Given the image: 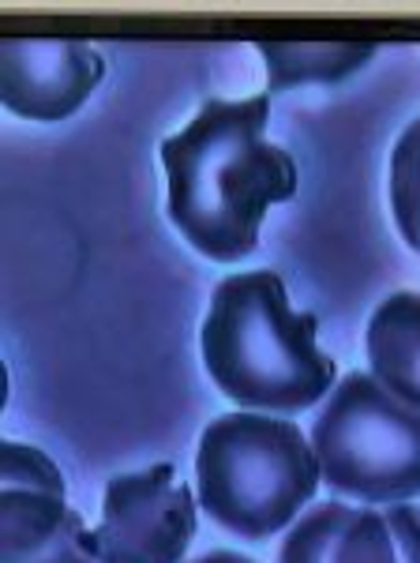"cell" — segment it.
<instances>
[{
	"label": "cell",
	"instance_id": "6da1fadb",
	"mask_svg": "<svg viewBox=\"0 0 420 563\" xmlns=\"http://www.w3.org/2000/svg\"><path fill=\"white\" fill-rule=\"evenodd\" d=\"M267 121L270 95L210 98L162 143L169 222L199 256L214 263L252 256L267 211L297 192V162L267 140Z\"/></svg>",
	"mask_w": 420,
	"mask_h": 563
},
{
	"label": "cell",
	"instance_id": "7a4b0ae2",
	"mask_svg": "<svg viewBox=\"0 0 420 563\" xmlns=\"http://www.w3.org/2000/svg\"><path fill=\"white\" fill-rule=\"evenodd\" d=\"M319 320L289 305L274 271H244L214 286L203 320V365L230 402L252 413H305L338 384L316 342Z\"/></svg>",
	"mask_w": 420,
	"mask_h": 563
},
{
	"label": "cell",
	"instance_id": "3957f363",
	"mask_svg": "<svg viewBox=\"0 0 420 563\" xmlns=\"http://www.w3.org/2000/svg\"><path fill=\"white\" fill-rule=\"evenodd\" d=\"M323 485L316 448L289 417L225 413L199 435L196 499L225 533L267 541L312 504Z\"/></svg>",
	"mask_w": 420,
	"mask_h": 563
},
{
	"label": "cell",
	"instance_id": "277c9868",
	"mask_svg": "<svg viewBox=\"0 0 420 563\" xmlns=\"http://www.w3.org/2000/svg\"><path fill=\"white\" fill-rule=\"evenodd\" d=\"M323 485L372 507L420 496V406L372 372H345L312 424Z\"/></svg>",
	"mask_w": 420,
	"mask_h": 563
},
{
	"label": "cell",
	"instance_id": "5b68a950",
	"mask_svg": "<svg viewBox=\"0 0 420 563\" xmlns=\"http://www.w3.org/2000/svg\"><path fill=\"white\" fill-rule=\"evenodd\" d=\"M199 526V499L169 462L106 485L95 530L102 563H185Z\"/></svg>",
	"mask_w": 420,
	"mask_h": 563
},
{
	"label": "cell",
	"instance_id": "8992f818",
	"mask_svg": "<svg viewBox=\"0 0 420 563\" xmlns=\"http://www.w3.org/2000/svg\"><path fill=\"white\" fill-rule=\"evenodd\" d=\"M106 79V57L84 38L0 42V102L23 121H68Z\"/></svg>",
	"mask_w": 420,
	"mask_h": 563
},
{
	"label": "cell",
	"instance_id": "52a82bcc",
	"mask_svg": "<svg viewBox=\"0 0 420 563\" xmlns=\"http://www.w3.org/2000/svg\"><path fill=\"white\" fill-rule=\"evenodd\" d=\"M0 563H102L95 530L68 499L4 488L0 496Z\"/></svg>",
	"mask_w": 420,
	"mask_h": 563
},
{
	"label": "cell",
	"instance_id": "ba28073f",
	"mask_svg": "<svg viewBox=\"0 0 420 563\" xmlns=\"http://www.w3.org/2000/svg\"><path fill=\"white\" fill-rule=\"evenodd\" d=\"M278 563H398V544L383 511L331 499L289 526Z\"/></svg>",
	"mask_w": 420,
	"mask_h": 563
},
{
	"label": "cell",
	"instance_id": "9c48e42d",
	"mask_svg": "<svg viewBox=\"0 0 420 563\" xmlns=\"http://www.w3.org/2000/svg\"><path fill=\"white\" fill-rule=\"evenodd\" d=\"M364 350L372 376L420 406V289H398L379 301L364 331Z\"/></svg>",
	"mask_w": 420,
	"mask_h": 563
},
{
	"label": "cell",
	"instance_id": "30bf717a",
	"mask_svg": "<svg viewBox=\"0 0 420 563\" xmlns=\"http://www.w3.org/2000/svg\"><path fill=\"white\" fill-rule=\"evenodd\" d=\"M270 90L308 84H345L379 53L376 42H255Z\"/></svg>",
	"mask_w": 420,
	"mask_h": 563
},
{
	"label": "cell",
	"instance_id": "8fae6325",
	"mask_svg": "<svg viewBox=\"0 0 420 563\" xmlns=\"http://www.w3.org/2000/svg\"><path fill=\"white\" fill-rule=\"evenodd\" d=\"M390 214L401 241L420 252V117L406 124L390 151V177H387Z\"/></svg>",
	"mask_w": 420,
	"mask_h": 563
},
{
	"label": "cell",
	"instance_id": "7c38bea8",
	"mask_svg": "<svg viewBox=\"0 0 420 563\" xmlns=\"http://www.w3.org/2000/svg\"><path fill=\"white\" fill-rule=\"evenodd\" d=\"M0 470H4V474H0L4 488H26V493L68 499V485H64L60 466L45 455V451L31 448V443L4 440V448H0Z\"/></svg>",
	"mask_w": 420,
	"mask_h": 563
},
{
	"label": "cell",
	"instance_id": "4fadbf2b",
	"mask_svg": "<svg viewBox=\"0 0 420 563\" xmlns=\"http://www.w3.org/2000/svg\"><path fill=\"white\" fill-rule=\"evenodd\" d=\"M390 533L398 544V563H420V507L413 504H390L383 507Z\"/></svg>",
	"mask_w": 420,
	"mask_h": 563
},
{
	"label": "cell",
	"instance_id": "5bb4252c",
	"mask_svg": "<svg viewBox=\"0 0 420 563\" xmlns=\"http://www.w3.org/2000/svg\"><path fill=\"white\" fill-rule=\"evenodd\" d=\"M188 563H255V560L244 556V552H233V549H214V552H203L199 560H188Z\"/></svg>",
	"mask_w": 420,
	"mask_h": 563
}]
</instances>
